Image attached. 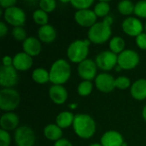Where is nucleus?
<instances>
[{
    "instance_id": "1",
    "label": "nucleus",
    "mask_w": 146,
    "mask_h": 146,
    "mask_svg": "<svg viewBox=\"0 0 146 146\" xmlns=\"http://www.w3.org/2000/svg\"><path fill=\"white\" fill-rule=\"evenodd\" d=\"M113 19L111 16H106L103 21L97 22L88 31V38L91 42L100 44L108 41L111 36V24Z\"/></svg>"
},
{
    "instance_id": "2",
    "label": "nucleus",
    "mask_w": 146,
    "mask_h": 146,
    "mask_svg": "<svg viewBox=\"0 0 146 146\" xmlns=\"http://www.w3.org/2000/svg\"><path fill=\"white\" fill-rule=\"evenodd\" d=\"M74 133L81 139H90L96 133V123L92 116L86 114H77L73 123Z\"/></svg>"
},
{
    "instance_id": "3",
    "label": "nucleus",
    "mask_w": 146,
    "mask_h": 146,
    "mask_svg": "<svg viewBox=\"0 0 146 146\" xmlns=\"http://www.w3.org/2000/svg\"><path fill=\"white\" fill-rule=\"evenodd\" d=\"M50 81L53 85H63L71 75V68L69 63L64 59L56 60L50 69Z\"/></svg>"
},
{
    "instance_id": "4",
    "label": "nucleus",
    "mask_w": 146,
    "mask_h": 146,
    "mask_svg": "<svg viewBox=\"0 0 146 146\" xmlns=\"http://www.w3.org/2000/svg\"><path fill=\"white\" fill-rule=\"evenodd\" d=\"M90 40H75L72 42L67 50V56L70 62L74 63H80L86 59L89 53Z\"/></svg>"
},
{
    "instance_id": "5",
    "label": "nucleus",
    "mask_w": 146,
    "mask_h": 146,
    "mask_svg": "<svg viewBox=\"0 0 146 146\" xmlns=\"http://www.w3.org/2000/svg\"><path fill=\"white\" fill-rule=\"evenodd\" d=\"M21 103V96L12 88H3L0 91V109L10 112L15 110Z\"/></svg>"
},
{
    "instance_id": "6",
    "label": "nucleus",
    "mask_w": 146,
    "mask_h": 146,
    "mask_svg": "<svg viewBox=\"0 0 146 146\" xmlns=\"http://www.w3.org/2000/svg\"><path fill=\"white\" fill-rule=\"evenodd\" d=\"M139 63V56L138 52L133 50H125L118 55V66L124 70L135 68Z\"/></svg>"
},
{
    "instance_id": "7",
    "label": "nucleus",
    "mask_w": 146,
    "mask_h": 146,
    "mask_svg": "<svg viewBox=\"0 0 146 146\" xmlns=\"http://www.w3.org/2000/svg\"><path fill=\"white\" fill-rule=\"evenodd\" d=\"M35 140V134L29 127H19L15 132V141L17 146H33Z\"/></svg>"
},
{
    "instance_id": "8",
    "label": "nucleus",
    "mask_w": 146,
    "mask_h": 146,
    "mask_svg": "<svg viewBox=\"0 0 146 146\" xmlns=\"http://www.w3.org/2000/svg\"><path fill=\"white\" fill-rule=\"evenodd\" d=\"M95 62L100 69L110 71L118 64V56L110 50H104L97 56Z\"/></svg>"
},
{
    "instance_id": "9",
    "label": "nucleus",
    "mask_w": 146,
    "mask_h": 146,
    "mask_svg": "<svg viewBox=\"0 0 146 146\" xmlns=\"http://www.w3.org/2000/svg\"><path fill=\"white\" fill-rule=\"evenodd\" d=\"M17 70L14 66H2L0 68V85L4 88H11L18 82Z\"/></svg>"
},
{
    "instance_id": "10",
    "label": "nucleus",
    "mask_w": 146,
    "mask_h": 146,
    "mask_svg": "<svg viewBox=\"0 0 146 146\" xmlns=\"http://www.w3.org/2000/svg\"><path fill=\"white\" fill-rule=\"evenodd\" d=\"M4 20L10 25L15 27H22L25 24V12L19 7H11L4 10Z\"/></svg>"
},
{
    "instance_id": "11",
    "label": "nucleus",
    "mask_w": 146,
    "mask_h": 146,
    "mask_svg": "<svg viewBox=\"0 0 146 146\" xmlns=\"http://www.w3.org/2000/svg\"><path fill=\"white\" fill-rule=\"evenodd\" d=\"M97 64L92 59H86L78 66V74L84 80H92L97 74Z\"/></svg>"
},
{
    "instance_id": "12",
    "label": "nucleus",
    "mask_w": 146,
    "mask_h": 146,
    "mask_svg": "<svg viewBox=\"0 0 146 146\" xmlns=\"http://www.w3.org/2000/svg\"><path fill=\"white\" fill-rule=\"evenodd\" d=\"M123 32L132 37H138L143 33V24L142 22L135 17H128L125 19L121 24Z\"/></svg>"
},
{
    "instance_id": "13",
    "label": "nucleus",
    "mask_w": 146,
    "mask_h": 146,
    "mask_svg": "<svg viewBox=\"0 0 146 146\" xmlns=\"http://www.w3.org/2000/svg\"><path fill=\"white\" fill-rule=\"evenodd\" d=\"M95 84L98 91L109 93L115 88V79L109 74L103 73L96 77Z\"/></svg>"
},
{
    "instance_id": "14",
    "label": "nucleus",
    "mask_w": 146,
    "mask_h": 146,
    "mask_svg": "<svg viewBox=\"0 0 146 146\" xmlns=\"http://www.w3.org/2000/svg\"><path fill=\"white\" fill-rule=\"evenodd\" d=\"M97 15L93 10L91 9H83L78 10L74 15L75 21L81 27H92L94 24L97 23Z\"/></svg>"
},
{
    "instance_id": "15",
    "label": "nucleus",
    "mask_w": 146,
    "mask_h": 146,
    "mask_svg": "<svg viewBox=\"0 0 146 146\" xmlns=\"http://www.w3.org/2000/svg\"><path fill=\"white\" fill-rule=\"evenodd\" d=\"M100 144L103 146H122L124 144V139L120 133L110 130L102 136Z\"/></svg>"
},
{
    "instance_id": "16",
    "label": "nucleus",
    "mask_w": 146,
    "mask_h": 146,
    "mask_svg": "<svg viewBox=\"0 0 146 146\" xmlns=\"http://www.w3.org/2000/svg\"><path fill=\"white\" fill-rule=\"evenodd\" d=\"M33 65V58L25 52L17 53L13 58V66L16 70L26 71L31 68Z\"/></svg>"
},
{
    "instance_id": "17",
    "label": "nucleus",
    "mask_w": 146,
    "mask_h": 146,
    "mask_svg": "<svg viewBox=\"0 0 146 146\" xmlns=\"http://www.w3.org/2000/svg\"><path fill=\"white\" fill-rule=\"evenodd\" d=\"M50 99L56 104H63L68 99V92L62 85H53L49 90Z\"/></svg>"
},
{
    "instance_id": "18",
    "label": "nucleus",
    "mask_w": 146,
    "mask_h": 146,
    "mask_svg": "<svg viewBox=\"0 0 146 146\" xmlns=\"http://www.w3.org/2000/svg\"><path fill=\"white\" fill-rule=\"evenodd\" d=\"M19 117L17 115L12 112H7L3 114L0 119V126L3 130L5 131H12L14 129H17L19 125Z\"/></svg>"
},
{
    "instance_id": "19",
    "label": "nucleus",
    "mask_w": 146,
    "mask_h": 146,
    "mask_svg": "<svg viewBox=\"0 0 146 146\" xmlns=\"http://www.w3.org/2000/svg\"><path fill=\"white\" fill-rule=\"evenodd\" d=\"M22 47L24 52L30 56H36L39 55L42 50L40 41L34 37H29L25 41H23Z\"/></svg>"
},
{
    "instance_id": "20",
    "label": "nucleus",
    "mask_w": 146,
    "mask_h": 146,
    "mask_svg": "<svg viewBox=\"0 0 146 146\" xmlns=\"http://www.w3.org/2000/svg\"><path fill=\"white\" fill-rule=\"evenodd\" d=\"M131 94L136 100L146 99V80L140 79L136 80L131 86Z\"/></svg>"
},
{
    "instance_id": "21",
    "label": "nucleus",
    "mask_w": 146,
    "mask_h": 146,
    "mask_svg": "<svg viewBox=\"0 0 146 146\" xmlns=\"http://www.w3.org/2000/svg\"><path fill=\"white\" fill-rule=\"evenodd\" d=\"M38 36L40 41L44 43H52L56 37V32L51 25H44L39 27Z\"/></svg>"
},
{
    "instance_id": "22",
    "label": "nucleus",
    "mask_w": 146,
    "mask_h": 146,
    "mask_svg": "<svg viewBox=\"0 0 146 146\" xmlns=\"http://www.w3.org/2000/svg\"><path fill=\"white\" fill-rule=\"evenodd\" d=\"M44 134L45 138L51 141H58L62 139V130L57 125L55 124H49L44 129Z\"/></svg>"
},
{
    "instance_id": "23",
    "label": "nucleus",
    "mask_w": 146,
    "mask_h": 146,
    "mask_svg": "<svg viewBox=\"0 0 146 146\" xmlns=\"http://www.w3.org/2000/svg\"><path fill=\"white\" fill-rule=\"evenodd\" d=\"M74 116L75 115L72 112H68V111L61 112L56 117V125L62 129L67 128L73 125L74 121Z\"/></svg>"
},
{
    "instance_id": "24",
    "label": "nucleus",
    "mask_w": 146,
    "mask_h": 146,
    "mask_svg": "<svg viewBox=\"0 0 146 146\" xmlns=\"http://www.w3.org/2000/svg\"><path fill=\"white\" fill-rule=\"evenodd\" d=\"M32 78L36 83L43 85L50 81V73L43 68H38L33 70Z\"/></svg>"
},
{
    "instance_id": "25",
    "label": "nucleus",
    "mask_w": 146,
    "mask_h": 146,
    "mask_svg": "<svg viewBox=\"0 0 146 146\" xmlns=\"http://www.w3.org/2000/svg\"><path fill=\"white\" fill-rule=\"evenodd\" d=\"M125 48V41L121 37H114L110 41V51H112L115 54H121L122 51H124Z\"/></svg>"
},
{
    "instance_id": "26",
    "label": "nucleus",
    "mask_w": 146,
    "mask_h": 146,
    "mask_svg": "<svg viewBox=\"0 0 146 146\" xmlns=\"http://www.w3.org/2000/svg\"><path fill=\"white\" fill-rule=\"evenodd\" d=\"M110 10V6L108 2L105 1H101L98 2L95 7H94V13L96 14L97 16L98 17H106L108 16V14Z\"/></svg>"
},
{
    "instance_id": "27",
    "label": "nucleus",
    "mask_w": 146,
    "mask_h": 146,
    "mask_svg": "<svg viewBox=\"0 0 146 146\" xmlns=\"http://www.w3.org/2000/svg\"><path fill=\"white\" fill-rule=\"evenodd\" d=\"M134 8L135 5L128 0H123L118 3V10L123 15H129L134 13Z\"/></svg>"
},
{
    "instance_id": "28",
    "label": "nucleus",
    "mask_w": 146,
    "mask_h": 146,
    "mask_svg": "<svg viewBox=\"0 0 146 146\" xmlns=\"http://www.w3.org/2000/svg\"><path fill=\"white\" fill-rule=\"evenodd\" d=\"M33 21H34V22L36 24L40 25L42 27V26H44V25L48 24L49 17H48V14L46 12H44V10L39 9H37V10H35L33 12Z\"/></svg>"
},
{
    "instance_id": "29",
    "label": "nucleus",
    "mask_w": 146,
    "mask_h": 146,
    "mask_svg": "<svg viewBox=\"0 0 146 146\" xmlns=\"http://www.w3.org/2000/svg\"><path fill=\"white\" fill-rule=\"evenodd\" d=\"M92 89H93V86H92V82L88 81V80H84L79 84L77 92L80 96L86 97L91 94V92H92Z\"/></svg>"
},
{
    "instance_id": "30",
    "label": "nucleus",
    "mask_w": 146,
    "mask_h": 146,
    "mask_svg": "<svg viewBox=\"0 0 146 146\" xmlns=\"http://www.w3.org/2000/svg\"><path fill=\"white\" fill-rule=\"evenodd\" d=\"M92 0H72L70 1V3L72 6L78 10H83V9H89V7H91L93 4Z\"/></svg>"
},
{
    "instance_id": "31",
    "label": "nucleus",
    "mask_w": 146,
    "mask_h": 146,
    "mask_svg": "<svg viewBox=\"0 0 146 146\" xmlns=\"http://www.w3.org/2000/svg\"><path fill=\"white\" fill-rule=\"evenodd\" d=\"M39 7L40 9L44 10V12L50 13L56 9V3L54 0H41L39 2Z\"/></svg>"
},
{
    "instance_id": "32",
    "label": "nucleus",
    "mask_w": 146,
    "mask_h": 146,
    "mask_svg": "<svg viewBox=\"0 0 146 146\" xmlns=\"http://www.w3.org/2000/svg\"><path fill=\"white\" fill-rule=\"evenodd\" d=\"M12 36L15 39L18 41H25L27 38L26 30L22 27H15L12 29Z\"/></svg>"
},
{
    "instance_id": "33",
    "label": "nucleus",
    "mask_w": 146,
    "mask_h": 146,
    "mask_svg": "<svg viewBox=\"0 0 146 146\" xmlns=\"http://www.w3.org/2000/svg\"><path fill=\"white\" fill-rule=\"evenodd\" d=\"M131 85V80L126 76H119L115 79V87L120 90H126Z\"/></svg>"
},
{
    "instance_id": "34",
    "label": "nucleus",
    "mask_w": 146,
    "mask_h": 146,
    "mask_svg": "<svg viewBox=\"0 0 146 146\" xmlns=\"http://www.w3.org/2000/svg\"><path fill=\"white\" fill-rule=\"evenodd\" d=\"M134 14L141 18H146V0L139 1L135 4Z\"/></svg>"
},
{
    "instance_id": "35",
    "label": "nucleus",
    "mask_w": 146,
    "mask_h": 146,
    "mask_svg": "<svg viewBox=\"0 0 146 146\" xmlns=\"http://www.w3.org/2000/svg\"><path fill=\"white\" fill-rule=\"evenodd\" d=\"M11 143V139L9 133L1 129L0 130V146H9Z\"/></svg>"
},
{
    "instance_id": "36",
    "label": "nucleus",
    "mask_w": 146,
    "mask_h": 146,
    "mask_svg": "<svg viewBox=\"0 0 146 146\" xmlns=\"http://www.w3.org/2000/svg\"><path fill=\"white\" fill-rule=\"evenodd\" d=\"M136 44L140 49L146 50V33H142L138 37H136Z\"/></svg>"
},
{
    "instance_id": "37",
    "label": "nucleus",
    "mask_w": 146,
    "mask_h": 146,
    "mask_svg": "<svg viewBox=\"0 0 146 146\" xmlns=\"http://www.w3.org/2000/svg\"><path fill=\"white\" fill-rule=\"evenodd\" d=\"M15 3H16L15 0H0V5L2 6V8L5 9L14 7Z\"/></svg>"
},
{
    "instance_id": "38",
    "label": "nucleus",
    "mask_w": 146,
    "mask_h": 146,
    "mask_svg": "<svg viewBox=\"0 0 146 146\" xmlns=\"http://www.w3.org/2000/svg\"><path fill=\"white\" fill-rule=\"evenodd\" d=\"M54 146H73L71 142L66 139H61L55 143Z\"/></svg>"
},
{
    "instance_id": "39",
    "label": "nucleus",
    "mask_w": 146,
    "mask_h": 146,
    "mask_svg": "<svg viewBox=\"0 0 146 146\" xmlns=\"http://www.w3.org/2000/svg\"><path fill=\"white\" fill-rule=\"evenodd\" d=\"M3 66H13V58L9 56H5L3 58Z\"/></svg>"
},
{
    "instance_id": "40",
    "label": "nucleus",
    "mask_w": 146,
    "mask_h": 146,
    "mask_svg": "<svg viewBox=\"0 0 146 146\" xmlns=\"http://www.w3.org/2000/svg\"><path fill=\"white\" fill-rule=\"evenodd\" d=\"M8 32V28H7V26L5 25V23L3 21H1L0 22V37L3 38L6 35Z\"/></svg>"
},
{
    "instance_id": "41",
    "label": "nucleus",
    "mask_w": 146,
    "mask_h": 146,
    "mask_svg": "<svg viewBox=\"0 0 146 146\" xmlns=\"http://www.w3.org/2000/svg\"><path fill=\"white\" fill-rule=\"evenodd\" d=\"M142 116H143L144 120L146 121V105L144 107V109H143V111H142Z\"/></svg>"
},
{
    "instance_id": "42",
    "label": "nucleus",
    "mask_w": 146,
    "mask_h": 146,
    "mask_svg": "<svg viewBox=\"0 0 146 146\" xmlns=\"http://www.w3.org/2000/svg\"><path fill=\"white\" fill-rule=\"evenodd\" d=\"M89 146H103L101 144H98V143H94V144H92Z\"/></svg>"
},
{
    "instance_id": "43",
    "label": "nucleus",
    "mask_w": 146,
    "mask_h": 146,
    "mask_svg": "<svg viewBox=\"0 0 146 146\" xmlns=\"http://www.w3.org/2000/svg\"><path fill=\"white\" fill-rule=\"evenodd\" d=\"M69 107H70V108H73V109H74V108H76V107H77V104H70V105H69Z\"/></svg>"
},
{
    "instance_id": "44",
    "label": "nucleus",
    "mask_w": 146,
    "mask_h": 146,
    "mask_svg": "<svg viewBox=\"0 0 146 146\" xmlns=\"http://www.w3.org/2000/svg\"><path fill=\"white\" fill-rule=\"evenodd\" d=\"M145 31H146V23H145Z\"/></svg>"
}]
</instances>
